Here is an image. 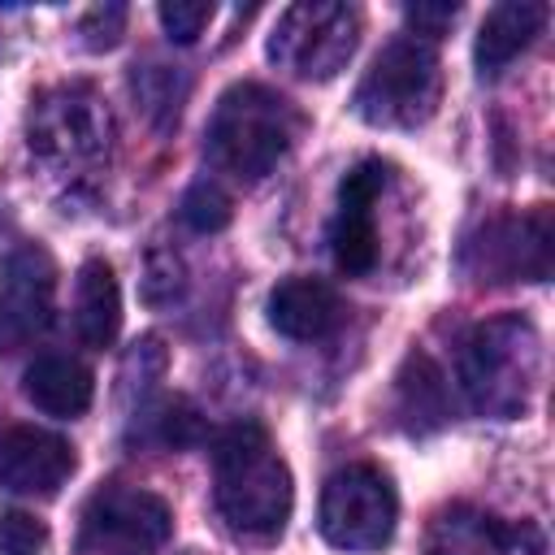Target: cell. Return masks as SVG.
I'll use <instances>...</instances> for the list:
<instances>
[{"label":"cell","instance_id":"obj_16","mask_svg":"<svg viewBox=\"0 0 555 555\" xmlns=\"http://www.w3.org/2000/svg\"><path fill=\"white\" fill-rule=\"evenodd\" d=\"M546 26V4H533V0H520V4H499L486 13L481 30H477V69L481 78H494L503 74Z\"/></svg>","mask_w":555,"mask_h":555},{"label":"cell","instance_id":"obj_1","mask_svg":"<svg viewBox=\"0 0 555 555\" xmlns=\"http://www.w3.org/2000/svg\"><path fill=\"white\" fill-rule=\"evenodd\" d=\"M212 499L243 538H278L291 520L295 486L273 438L256 421H234L212 447Z\"/></svg>","mask_w":555,"mask_h":555},{"label":"cell","instance_id":"obj_14","mask_svg":"<svg viewBox=\"0 0 555 555\" xmlns=\"http://www.w3.org/2000/svg\"><path fill=\"white\" fill-rule=\"evenodd\" d=\"M343 295L321 278H282L269 291V325L295 343H321L343 325Z\"/></svg>","mask_w":555,"mask_h":555},{"label":"cell","instance_id":"obj_20","mask_svg":"<svg viewBox=\"0 0 555 555\" xmlns=\"http://www.w3.org/2000/svg\"><path fill=\"white\" fill-rule=\"evenodd\" d=\"M147 416V425H152V438L160 442V447H195L199 438H204V421H199V412L186 403V399H165V403H156L152 412H143Z\"/></svg>","mask_w":555,"mask_h":555},{"label":"cell","instance_id":"obj_24","mask_svg":"<svg viewBox=\"0 0 555 555\" xmlns=\"http://www.w3.org/2000/svg\"><path fill=\"white\" fill-rule=\"evenodd\" d=\"M121 30H126V4H95V9L78 22V35H82V43H87L91 52L113 48V43L121 39Z\"/></svg>","mask_w":555,"mask_h":555},{"label":"cell","instance_id":"obj_2","mask_svg":"<svg viewBox=\"0 0 555 555\" xmlns=\"http://www.w3.org/2000/svg\"><path fill=\"white\" fill-rule=\"evenodd\" d=\"M295 130H299V113L291 108L286 95L260 82H234L221 91L212 108L204 147L221 173L238 182H260L291 152Z\"/></svg>","mask_w":555,"mask_h":555},{"label":"cell","instance_id":"obj_8","mask_svg":"<svg viewBox=\"0 0 555 555\" xmlns=\"http://www.w3.org/2000/svg\"><path fill=\"white\" fill-rule=\"evenodd\" d=\"M460 260L477 282H546L555 260L551 208L538 204L529 212H499L481 221Z\"/></svg>","mask_w":555,"mask_h":555},{"label":"cell","instance_id":"obj_6","mask_svg":"<svg viewBox=\"0 0 555 555\" xmlns=\"http://www.w3.org/2000/svg\"><path fill=\"white\" fill-rule=\"evenodd\" d=\"M395 520H399V494L377 464H347L330 473L317 512V529L330 546L356 555L382 551L395 538Z\"/></svg>","mask_w":555,"mask_h":555},{"label":"cell","instance_id":"obj_5","mask_svg":"<svg viewBox=\"0 0 555 555\" xmlns=\"http://www.w3.org/2000/svg\"><path fill=\"white\" fill-rule=\"evenodd\" d=\"M26 143L48 165H95L113 147V113L87 82L48 87L30 104Z\"/></svg>","mask_w":555,"mask_h":555},{"label":"cell","instance_id":"obj_22","mask_svg":"<svg viewBox=\"0 0 555 555\" xmlns=\"http://www.w3.org/2000/svg\"><path fill=\"white\" fill-rule=\"evenodd\" d=\"M48 525L35 512H4L0 516V555H43Z\"/></svg>","mask_w":555,"mask_h":555},{"label":"cell","instance_id":"obj_18","mask_svg":"<svg viewBox=\"0 0 555 555\" xmlns=\"http://www.w3.org/2000/svg\"><path fill=\"white\" fill-rule=\"evenodd\" d=\"M74 325H78V338L95 351L113 347L117 330H121V291H117V278H113V264L108 260H87L78 269V282H74Z\"/></svg>","mask_w":555,"mask_h":555},{"label":"cell","instance_id":"obj_13","mask_svg":"<svg viewBox=\"0 0 555 555\" xmlns=\"http://www.w3.org/2000/svg\"><path fill=\"white\" fill-rule=\"evenodd\" d=\"M425 555H546L533 525H503L477 507H442L429 525Z\"/></svg>","mask_w":555,"mask_h":555},{"label":"cell","instance_id":"obj_3","mask_svg":"<svg viewBox=\"0 0 555 555\" xmlns=\"http://www.w3.org/2000/svg\"><path fill=\"white\" fill-rule=\"evenodd\" d=\"M542 373V338L520 312L481 321L460 356V382L481 416L512 421L529 408Z\"/></svg>","mask_w":555,"mask_h":555},{"label":"cell","instance_id":"obj_11","mask_svg":"<svg viewBox=\"0 0 555 555\" xmlns=\"http://www.w3.org/2000/svg\"><path fill=\"white\" fill-rule=\"evenodd\" d=\"M52 291H56V264L43 247H22L4 264L0 282V351L30 347L48 321H52Z\"/></svg>","mask_w":555,"mask_h":555},{"label":"cell","instance_id":"obj_9","mask_svg":"<svg viewBox=\"0 0 555 555\" xmlns=\"http://www.w3.org/2000/svg\"><path fill=\"white\" fill-rule=\"evenodd\" d=\"M173 533V512L139 486H104L82 507V555H156Z\"/></svg>","mask_w":555,"mask_h":555},{"label":"cell","instance_id":"obj_15","mask_svg":"<svg viewBox=\"0 0 555 555\" xmlns=\"http://www.w3.org/2000/svg\"><path fill=\"white\" fill-rule=\"evenodd\" d=\"M22 390L39 412H48L56 421H74V416H82L91 408L95 377H91V369L82 360L61 356V351H43V356H35L26 364Z\"/></svg>","mask_w":555,"mask_h":555},{"label":"cell","instance_id":"obj_4","mask_svg":"<svg viewBox=\"0 0 555 555\" xmlns=\"http://www.w3.org/2000/svg\"><path fill=\"white\" fill-rule=\"evenodd\" d=\"M442 100V69L425 39L386 43L356 87V117L386 130H412L434 117Z\"/></svg>","mask_w":555,"mask_h":555},{"label":"cell","instance_id":"obj_10","mask_svg":"<svg viewBox=\"0 0 555 555\" xmlns=\"http://www.w3.org/2000/svg\"><path fill=\"white\" fill-rule=\"evenodd\" d=\"M386 182H390V165L373 160V156L360 160L356 169H347V178L338 182L330 251L347 278H364L377 264V199H382Z\"/></svg>","mask_w":555,"mask_h":555},{"label":"cell","instance_id":"obj_12","mask_svg":"<svg viewBox=\"0 0 555 555\" xmlns=\"http://www.w3.org/2000/svg\"><path fill=\"white\" fill-rule=\"evenodd\" d=\"M78 455L74 447L39 425H9L0 434V490L9 494H56L69 473H74Z\"/></svg>","mask_w":555,"mask_h":555},{"label":"cell","instance_id":"obj_17","mask_svg":"<svg viewBox=\"0 0 555 555\" xmlns=\"http://www.w3.org/2000/svg\"><path fill=\"white\" fill-rule=\"evenodd\" d=\"M395 412H399L408 434H434L451 421L447 377L425 351H412L403 360V369L395 377Z\"/></svg>","mask_w":555,"mask_h":555},{"label":"cell","instance_id":"obj_7","mask_svg":"<svg viewBox=\"0 0 555 555\" xmlns=\"http://www.w3.org/2000/svg\"><path fill=\"white\" fill-rule=\"evenodd\" d=\"M360 43V13L338 0H299L282 9L269 35V61L295 78L325 82L334 78Z\"/></svg>","mask_w":555,"mask_h":555},{"label":"cell","instance_id":"obj_25","mask_svg":"<svg viewBox=\"0 0 555 555\" xmlns=\"http://www.w3.org/2000/svg\"><path fill=\"white\" fill-rule=\"evenodd\" d=\"M403 17H408V26H412L416 35L438 39V35L460 17V9H455V4H408ZM416 35H412V39H416Z\"/></svg>","mask_w":555,"mask_h":555},{"label":"cell","instance_id":"obj_23","mask_svg":"<svg viewBox=\"0 0 555 555\" xmlns=\"http://www.w3.org/2000/svg\"><path fill=\"white\" fill-rule=\"evenodd\" d=\"M212 4H204V0H173V4H160L156 9V17H160V26H165V35L173 39V43H195L199 35H204V26L212 22Z\"/></svg>","mask_w":555,"mask_h":555},{"label":"cell","instance_id":"obj_19","mask_svg":"<svg viewBox=\"0 0 555 555\" xmlns=\"http://www.w3.org/2000/svg\"><path fill=\"white\" fill-rule=\"evenodd\" d=\"M130 91L139 100V108L147 113L152 126L169 130L182 113V100L191 91V78L178 69V65H165V61H143L130 69Z\"/></svg>","mask_w":555,"mask_h":555},{"label":"cell","instance_id":"obj_21","mask_svg":"<svg viewBox=\"0 0 555 555\" xmlns=\"http://www.w3.org/2000/svg\"><path fill=\"white\" fill-rule=\"evenodd\" d=\"M182 221L195 230V234H217L230 225V195L217 186V182H195L186 195H182Z\"/></svg>","mask_w":555,"mask_h":555}]
</instances>
